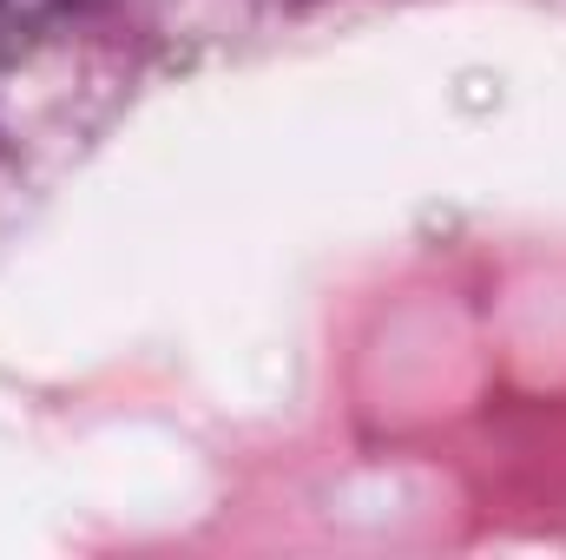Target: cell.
<instances>
[{
    "label": "cell",
    "instance_id": "6da1fadb",
    "mask_svg": "<svg viewBox=\"0 0 566 560\" xmlns=\"http://www.w3.org/2000/svg\"><path fill=\"white\" fill-rule=\"evenodd\" d=\"M40 13H53V0H0V33H20V27H33Z\"/></svg>",
    "mask_w": 566,
    "mask_h": 560
}]
</instances>
